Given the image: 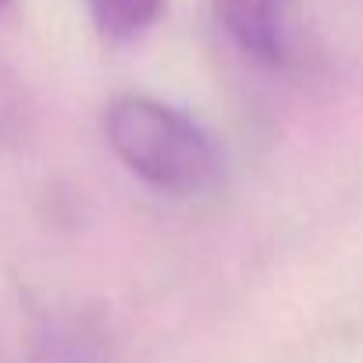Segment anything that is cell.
I'll return each instance as SVG.
<instances>
[{
	"label": "cell",
	"instance_id": "1",
	"mask_svg": "<svg viewBox=\"0 0 363 363\" xmlns=\"http://www.w3.org/2000/svg\"><path fill=\"white\" fill-rule=\"evenodd\" d=\"M104 135L114 157L146 186L171 196H207L225 178L214 135L157 96L121 93L107 104Z\"/></svg>",
	"mask_w": 363,
	"mask_h": 363
},
{
	"label": "cell",
	"instance_id": "2",
	"mask_svg": "<svg viewBox=\"0 0 363 363\" xmlns=\"http://www.w3.org/2000/svg\"><path fill=\"white\" fill-rule=\"evenodd\" d=\"M225 36L257 65L285 68L299 54V0H211Z\"/></svg>",
	"mask_w": 363,
	"mask_h": 363
},
{
	"label": "cell",
	"instance_id": "3",
	"mask_svg": "<svg viewBox=\"0 0 363 363\" xmlns=\"http://www.w3.org/2000/svg\"><path fill=\"white\" fill-rule=\"evenodd\" d=\"M86 4L96 29L114 43L143 36L164 11V0H86Z\"/></svg>",
	"mask_w": 363,
	"mask_h": 363
},
{
	"label": "cell",
	"instance_id": "4",
	"mask_svg": "<svg viewBox=\"0 0 363 363\" xmlns=\"http://www.w3.org/2000/svg\"><path fill=\"white\" fill-rule=\"evenodd\" d=\"M4 4H8V0H0V8H4Z\"/></svg>",
	"mask_w": 363,
	"mask_h": 363
}]
</instances>
